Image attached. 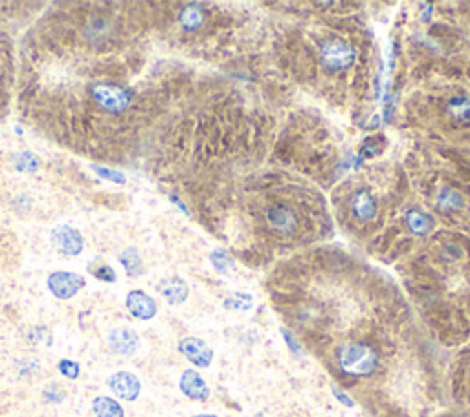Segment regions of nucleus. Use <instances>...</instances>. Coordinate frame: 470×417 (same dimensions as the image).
I'll return each instance as SVG.
<instances>
[{
	"label": "nucleus",
	"mask_w": 470,
	"mask_h": 417,
	"mask_svg": "<svg viewBox=\"0 0 470 417\" xmlns=\"http://www.w3.org/2000/svg\"><path fill=\"white\" fill-rule=\"evenodd\" d=\"M406 222H408V226H410L411 232L421 233V235L428 233V230L432 228V219H430L427 213H422V211L417 210H411L410 213L406 215Z\"/></svg>",
	"instance_id": "nucleus-18"
},
{
	"label": "nucleus",
	"mask_w": 470,
	"mask_h": 417,
	"mask_svg": "<svg viewBox=\"0 0 470 417\" xmlns=\"http://www.w3.org/2000/svg\"><path fill=\"white\" fill-rule=\"evenodd\" d=\"M211 265H213V269H215L217 272H221V274L232 271L233 269L232 255L228 254L226 250H215V252L211 254Z\"/></svg>",
	"instance_id": "nucleus-20"
},
{
	"label": "nucleus",
	"mask_w": 470,
	"mask_h": 417,
	"mask_svg": "<svg viewBox=\"0 0 470 417\" xmlns=\"http://www.w3.org/2000/svg\"><path fill=\"white\" fill-rule=\"evenodd\" d=\"M28 340L39 346V344H46L50 346L52 344V333L46 325H33L32 329L28 331Z\"/></svg>",
	"instance_id": "nucleus-21"
},
{
	"label": "nucleus",
	"mask_w": 470,
	"mask_h": 417,
	"mask_svg": "<svg viewBox=\"0 0 470 417\" xmlns=\"http://www.w3.org/2000/svg\"><path fill=\"white\" fill-rule=\"evenodd\" d=\"M179 351L188 358L189 362L199 366V368H208L213 360V351L211 347L200 338L195 336H186L179 342Z\"/></svg>",
	"instance_id": "nucleus-7"
},
{
	"label": "nucleus",
	"mask_w": 470,
	"mask_h": 417,
	"mask_svg": "<svg viewBox=\"0 0 470 417\" xmlns=\"http://www.w3.org/2000/svg\"><path fill=\"white\" fill-rule=\"evenodd\" d=\"M92 412L96 417H125L124 408L116 399L107 396H99L92 401Z\"/></svg>",
	"instance_id": "nucleus-14"
},
{
	"label": "nucleus",
	"mask_w": 470,
	"mask_h": 417,
	"mask_svg": "<svg viewBox=\"0 0 470 417\" xmlns=\"http://www.w3.org/2000/svg\"><path fill=\"white\" fill-rule=\"evenodd\" d=\"M88 94H90V98L94 99V104L97 107L110 114L124 113L125 108L129 107L130 99H133V94H130L129 88L116 85V83H92L88 87Z\"/></svg>",
	"instance_id": "nucleus-2"
},
{
	"label": "nucleus",
	"mask_w": 470,
	"mask_h": 417,
	"mask_svg": "<svg viewBox=\"0 0 470 417\" xmlns=\"http://www.w3.org/2000/svg\"><path fill=\"white\" fill-rule=\"evenodd\" d=\"M266 219H268V224H271L274 230H277V232H292L294 228H296V213L291 210V208L286 206H282V204H277V206H272L271 210L266 211Z\"/></svg>",
	"instance_id": "nucleus-12"
},
{
	"label": "nucleus",
	"mask_w": 470,
	"mask_h": 417,
	"mask_svg": "<svg viewBox=\"0 0 470 417\" xmlns=\"http://www.w3.org/2000/svg\"><path fill=\"white\" fill-rule=\"evenodd\" d=\"M108 388L114 391V396L121 401H136L141 391V382L135 374L130 371H116L107 380Z\"/></svg>",
	"instance_id": "nucleus-6"
},
{
	"label": "nucleus",
	"mask_w": 470,
	"mask_h": 417,
	"mask_svg": "<svg viewBox=\"0 0 470 417\" xmlns=\"http://www.w3.org/2000/svg\"><path fill=\"white\" fill-rule=\"evenodd\" d=\"M107 344L114 353L124 355V357H130L140 347V336L130 327H116V329L108 333Z\"/></svg>",
	"instance_id": "nucleus-8"
},
{
	"label": "nucleus",
	"mask_w": 470,
	"mask_h": 417,
	"mask_svg": "<svg viewBox=\"0 0 470 417\" xmlns=\"http://www.w3.org/2000/svg\"><path fill=\"white\" fill-rule=\"evenodd\" d=\"M320 55H322V61L325 63V66H329L333 70L349 68L353 65V61H355V52L349 46V43L338 37L324 41Z\"/></svg>",
	"instance_id": "nucleus-3"
},
{
	"label": "nucleus",
	"mask_w": 470,
	"mask_h": 417,
	"mask_svg": "<svg viewBox=\"0 0 470 417\" xmlns=\"http://www.w3.org/2000/svg\"><path fill=\"white\" fill-rule=\"evenodd\" d=\"M180 391L191 401H206L210 397V388L206 385V380L195 369H186L182 374V377H180Z\"/></svg>",
	"instance_id": "nucleus-10"
},
{
	"label": "nucleus",
	"mask_w": 470,
	"mask_h": 417,
	"mask_svg": "<svg viewBox=\"0 0 470 417\" xmlns=\"http://www.w3.org/2000/svg\"><path fill=\"white\" fill-rule=\"evenodd\" d=\"M125 305L129 313L138 320H151L155 318L158 307L157 302L149 296L144 291H130L127 294V300H125Z\"/></svg>",
	"instance_id": "nucleus-9"
},
{
	"label": "nucleus",
	"mask_w": 470,
	"mask_h": 417,
	"mask_svg": "<svg viewBox=\"0 0 470 417\" xmlns=\"http://www.w3.org/2000/svg\"><path fill=\"white\" fill-rule=\"evenodd\" d=\"M57 369H59V374L63 375V377H66V379H77V377H79V374H81V368H79V364L74 362V360H68V358H63V360H59V364H57Z\"/></svg>",
	"instance_id": "nucleus-25"
},
{
	"label": "nucleus",
	"mask_w": 470,
	"mask_h": 417,
	"mask_svg": "<svg viewBox=\"0 0 470 417\" xmlns=\"http://www.w3.org/2000/svg\"><path fill=\"white\" fill-rule=\"evenodd\" d=\"M353 213L357 215L360 221H371L377 213V206H375L373 197L369 195V191L360 190L353 197Z\"/></svg>",
	"instance_id": "nucleus-13"
},
{
	"label": "nucleus",
	"mask_w": 470,
	"mask_h": 417,
	"mask_svg": "<svg viewBox=\"0 0 470 417\" xmlns=\"http://www.w3.org/2000/svg\"><path fill=\"white\" fill-rule=\"evenodd\" d=\"M449 107L456 118L461 119V122H470V99L454 98L449 104Z\"/></svg>",
	"instance_id": "nucleus-23"
},
{
	"label": "nucleus",
	"mask_w": 470,
	"mask_h": 417,
	"mask_svg": "<svg viewBox=\"0 0 470 417\" xmlns=\"http://www.w3.org/2000/svg\"><path fill=\"white\" fill-rule=\"evenodd\" d=\"M119 263L124 265L125 272L129 274L130 278H138L144 274V261H141L140 252L133 246L125 249L121 254H119Z\"/></svg>",
	"instance_id": "nucleus-15"
},
{
	"label": "nucleus",
	"mask_w": 470,
	"mask_h": 417,
	"mask_svg": "<svg viewBox=\"0 0 470 417\" xmlns=\"http://www.w3.org/2000/svg\"><path fill=\"white\" fill-rule=\"evenodd\" d=\"M87 271L90 272L96 280H99V282L114 283L116 280H118V276H116V272H114L112 266L108 265V263H105L103 260H99V258H96V260H92L90 263H88Z\"/></svg>",
	"instance_id": "nucleus-16"
},
{
	"label": "nucleus",
	"mask_w": 470,
	"mask_h": 417,
	"mask_svg": "<svg viewBox=\"0 0 470 417\" xmlns=\"http://www.w3.org/2000/svg\"><path fill=\"white\" fill-rule=\"evenodd\" d=\"M439 206L443 210H458L463 206V197L454 190H444L439 197Z\"/></svg>",
	"instance_id": "nucleus-22"
},
{
	"label": "nucleus",
	"mask_w": 470,
	"mask_h": 417,
	"mask_svg": "<svg viewBox=\"0 0 470 417\" xmlns=\"http://www.w3.org/2000/svg\"><path fill=\"white\" fill-rule=\"evenodd\" d=\"M338 366L346 375L351 377H368L375 374L378 366V355L375 347L366 342H347L336 351Z\"/></svg>",
	"instance_id": "nucleus-1"
},
{
	"label": "nucleus",
	"mask_w": 470,
	"mask_h": 417,
	"mask_svg": "<svg viewBox=\"0 0 470 417\" xmlns=\"http://www.w3.org/2000/svg\"><path fill=\"white\" fill-rule=\"evenodd\" d=\"M179 21L186 30L193 32V30H199V28L202 26V22H204V13H202V10H199L197 6H186L184 10L180 11Z\"/></svg>",
	"instance_id": "nucleus-17"
},
{
	"label": "nucleus",
	"mask_w": 470,
	"mask_h": 417,
	"mask_svg": "<svg viewBox=\"0 0 470 417\" xmlns=\"http://www.w3.org/2000/svg\"><path fill=\"white\" fill-rule=\"evenodd\" d=\"M193 417H217V416H213V414H199V416H193Z\"/></svg>",
	"instance_id": "nucleus-30"
},
{
	"label": "nucleus",
	"mask_w": 470,
	"mask_h": 417,
	"mask_svg": "<svg viewBox=\"0 0 470 417\" xmlns=\"http://www.w3.org/2000/svg\"><path fill=\"white\" fill-rule=\"evenodd\" d=\"M92 169L96 171L101 179H107V180H112V182H116V184H125V175L119 173V171H114V169H108V168H101V166H92Z\"/></svg>",
	"instance_id": "nucleus-27"
},
{
	"label": "nucleus",
	"mask_w": 470,
	"mask_h": 417,
	"mask_svg": "<svg viewBox=\"0 0 470 417\" xmlns=\"http://www.w3.org/2000/svg\"><path fill=\"white\" fill-rule=\"evenodd\" d=\"M43 397L46 403H61L66 397V391L61 385H50L44 388Z\"/></svg>",
	"instance_id": "nucleus-26"
},
{
	"label": "nucleus",
	"mask_w": 470,
	"mask_h": 417,
	"mask_svg": "<svg viewBox=\"0 0 470 417\" xmlns=\"http://www.w3.org/2000/svg\"><path fill=\"white\" fill-rule=\"evenodd\" d=\"M331 390H333V394H335V396L338 397V401H340L342 405H347V407H353V405H355V403H353L351 399H349V397L346 396V394H342V391L338 390V388H336V386H333V388H331Z\"/></svg>",
	"instance_id": "nucleus-29"
},
{
	"label": "nucleus",
	"mask_w": 470,
	"mask_h": 417,
	"mask_svg": "<svg viewBox=\"0 0 470 417\" xmlns=\"http://www.w3.org/2000/svg\"><path fill=\"white\" fill-rule=\"evenodd\" d=\"M13 166H15L19 171H22V173H33V171H37L39 166H41V162H39V158L33 155V153H19V155H15L13 157Z\"/></svg>",
	"instance_id": "nucleus-19"
},
{
	"label": "nucleus",
	"mask_w": 470,
	"mask_h": 417,
	"mask_svg": "<svg viewBox=\"0 0 470 417\" xmlns=\"http://www.w3.org/2000/svg\"><path fill=\"white\" fill-rule=\"evenodd\" d=\"M282 333H283V336H285V340H286V344L291 346V349L292 351H300V346H297V342H296V338L292 336V333L291 331H286V329H282Z\"/></svg>",
	"instance_id": "nucleus-28"
},
{
	"label": "nucleus",
	"mask_w": 470,
	"mask_h": 417,
	"mask_svg": "<svg viewBox=\"0 0 470 417\" xmlns=\"http://www.w3.org/2000/svg\"><path fill=\"white\" fill-rule=\"evenodd\" d=\"M224 307L232 311H248L252 309V296H248V294H233V296L226 298Z\"/></svg>",
	"instance_id": "nucleus-24"
},
{
	"label": "nucleus",
	"mask_w": 470,
	"mask_h": 417,
	"mask_svg": "<svg viewBox=\"0 0 470 417\" xmlns=\"http://www.w3.org/2000/svg\"><path fill=\"white\" fill-rule=\"evenodd\" d=\"M48 289L55 298L70 300L74 298L83 287H85V278L76 272L57 271L48 276Z\"/></svg>",
	"instance_id": "nucleus-4"
},
{
	"label": "nucleus",
	"mask_w": 470,
	"mask_h": 417,
	"mask_svg": "<svg viewBox=\"0 0 470 417\" xmlns=\"http://www.w3.org/2000/svg\"><path fill=\"white\" fill-rule=\"evenodd\" d=\"M158 291H160V294L166 298V302L171 305L184 304L189 296V285L179 276H171L162 280Z\"/></svg>",
	"instance_id": "nucleus-11"
},
{
	"label": "nucleus",
	"mask_w": 470,
	"mask_h": 417,
	"mask_svg": "<svg viewBox=\"0 0 470 417\" xmlns=\"http://www.w3.org/2000/svg\"><path fill=\"white\" fill-rule=\"evenodd\" d=\"M52 244L57 252L65 255H77L83 250V235L79 230L68 226V224H59L52 230Z\"/></svg>",
	"instance_id": "nucleus-5"
}]
</instances>
